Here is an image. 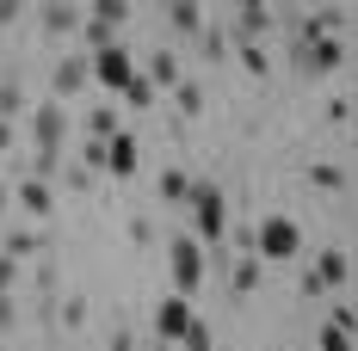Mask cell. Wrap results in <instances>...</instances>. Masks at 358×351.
Here are the masks:
<instances>
[{"label":"cell","mask_w":358,"mask_h":351,"mask_svg":"<svg viewBox=\"0 0 358 351\" xmlns=\"http://www.w3.org/2000/svg\"><path fill=\"white\" fill-rule=\"evenodd\" d=\"M185 210H192V222H198V234H192V241H198V246H222V234H229V204H222V185L192 179Z\"/></svg>","instance_id":"6da1fadb"},{"label":"cell","mask_w":358,"mask_h":351,"mask_svg":"<svg viewBox=\"0 0 358 351\" xmlns=\"http://www.w3.org/2000/svg\"><path fill=\"white\" fill-rule=\"evenodd\" d=\"M296 253H303V228H296L290 216H266V222L253 228V259H259V265H266V259L278 265V259H296Z\"/></svg>","instance_id":"7a4b0ae2"},{"label":"cell","mask_w":358,"mask_h":351,"mask_svg":"<svg viewBox=\"0 0 358 351\" xmlns=\"http://www.w3.org/2000/svg\"><path fill=\"white\" fill-rule=\"evenodd\" d=\"M346 278H352V253H340V246H327L322 259L303 271V296L309 302H322L327 290H346Z\"/></svg>","instance_id":"3957f363"},{"label":"cell","mask_w":358,"mask_h":351,"mask_svg":"<svg viewBox=\"0 0 358 351\" xmlns=\"http://www.w3.org/2000/svg\"><path fill=\"white\" fill-rule=\"evenodd\" d=\"M167 265H173V296H192V290L204 283V246L192 241V234H173Z\"/></svg>","instance_id":"277c9868"},{"label":"cell","mask_w":358,"mask_h":351,"mask_svg":"<svg viewBox=\"0 0 358 351\" xmlns=\"http://www.w3.org/2000/svg\"><path fill=\"white\" fill-rule=\"evenodd\" d=\"M69 105H56V99H43V105L31 111V142L37 154H62V142H69Z\"/></svg>","instance_id":"5b68a950"},{"label":"cell","mask_w":358,"mask_h":351,"mask_svg":"<svg viewBox=\"0 0 358 351\" xmlns=\"http://www.w3.org/2000/svg\"><path fill=\"white\" fill-rule=\"evenodd\" d=\"M87 74H93L99 87H111V93H124V80L136 74V56H130L124 43H111V50H99V56H87Z\"/></svg>","instance_id":"8992f818"},{"label":"cell","mask_w":358,"mask_h":351,"mask_svg":"<svg viewBox=\"0 0 358 351\" xmlns=\"http://www.w3.org/2000/svg\"><path fill=\"white\" fill-rule=\"evenodd\" d=\"M235 19H229V31L222 37H235V43H259V37H272V6L266 0H241V6H229Z\"/></svg>","instance_id":"52a82bcc"},{"label":"cell","mask_w":358,"mask_h":351,"mask_svg":"<svg viewBox=\"0 0 358 351\" xmlns=\"http://www.w3.org/2000/svg\"><path fill=\"white\" fill-rule=\"evenodd\" d=\"M192 320H198V315H192V296H161V308H155V339L173 351L179 339H185Z\"/></svg>","instance_id":"ba28073f"},{"label":"cell","mask_w":358,"mask_h":351,"mask_svg":"<svg viewBox=\"0 0 358 351\" xmlns=\"http://www.w3.org/2000/svg\"><path fill=\"white\" fill-rule=\"evenodd\" d=\"M296 68H303V74L346 68V43H340V37H309V43H296Z\"/></svg>","instance_id":"9c48e42d"},{"label":"cell","mask_w":358,"mask_h":351,"mask_svg":"<svg viewBox=\"0 0 358 351\" xmlns=\"http://www.w3.org/2000/svg\"><path fill=\"white\" fill-rule=\"evenodd\" d=\"M136 167H143V142L130 136V130H117V136L106 142V167H99V173H111V179H136Z\"/></svg>","instance_id":"30bf717a"},{"label":"cell","mask_w":358,"mask_h":351,"mask_svg":"<svg viewBox=\"0 0 358 351\" xmlns=\"http://www.w3.org/2000/svg\"><path fill=\"white\" fill-rule=\"evenodd\" d=\"M346 19H352L346 6H322V13H303L290 31H296V43H309V37H340V31H346Z\"/></svg>","instance_id":"8fae6325"},{"label":"cell","mask_w":358,"mask_h":351,"mask_svg":"<svg viewBox=\"0 0 358 351\" xmlns=\"http://www.w3.org/2000/svg\"><path fill=\"white\" fill-rule=\"evenodd\" d=\"M87 80H93V74H87V56H62V62H56V74H50V93H56V105H62V99H74Z\"/></svg>","instance_id":"7c38bea8"},{"label":"cell","mask_w":358,"mask_h":351,"mask_svg":"<svg viewBox=\"0 0 358 351\" xmlns=\"http://www.w3.org/2000/svg\"><path fill=\"white\" fill-rule=\"evenodd\" d=\"M136 74H143L155 93H173L179 80H185V68H179V56H173V50H155V56H148V68H136Z\"/></svg>","instance_id":"4fadbf2b"},{"label":"cell","mask_w":358,"mask_h":351,"mask_svg":"<svg viewBox=\"0 0 358 351\" xmlns=\"http://www.w3.org/2000/svg\"><path fill=\"white\" fill-rule=\"evenodd\" d=\"M37 19H43V31H50V37H74V31H80V6H69V0L37 6Z\"/></svg>","instance_id":"5bb4252c"},{"label":"cell","mask_w":358,"mask_h":351,"mask_svg":"<svg viewBox=\"0 0 358 351\" xmlns=\"http://www.w3.org/2000/svg\"><path fill=\"white\" fill-rule=\"evenodd\" d=\"M167 25H173V37H198L204 31V6L198 0H173L167 6Z\"/></svg>","instance_id":"9a60e30c"},{"label":"cell","mask_w":358,"mask_h":351,"mask_svg":"<svg viewBox=\"0 0 358 351\" xmlns=\"http://www.w3.org/2000/svg\"><path fill=\"white\" fill-rule=\"evenodd\" d=\"M13 197L25 204V216H50V204H56L50 185H43V179H25V173H19V185H13Z\"/></svg>","instance_id":"2e32d148"},{"label":"cell","mask_w":358,"mask_h":351,"mask_svg":"<svg viewBox=\"0 0 358 351\" xmlns=\"http://www.w3.org/2000/svg\"><path fill=\"white\" fill-rule=\"evenodd\" d=\"M0 253H6V259L19 265V259H31V253H43V241H37V228H25V222H19V228H6V241H0Z\"/></svg>","instance_id":"e0dca14e"},{"label":"cell","mask_w":358,"mask_h":351,"mask_svg":"<svg viewBox=\"0 0 358 351\" xmlns=\"http://www.w3.org/2000/svg\"><path fill=\"white\" fill-rule=\"evenodd\" d=\"M80 43H87V56H99V50H111V43H124V31H111V25H99V19H87V13H80Z\"/></svg>","instance_id":"ac0fdd59"},{"label":"cell","mask_w":358,"mask_h":351,"mask_svg":"<svg viewBox=\"0 0 358 351\" xmlns=\"http://www.w3.org/2000/svg\"><path fill=\"white\" fill-rule=\"evenodd\" d=\"M259 278H266V265H259V259H235V265H229V290H235V296H253V290H259Z\"/></svg>","instance_id":"d6986e66"},{"label":"cell","mask_w":358,"mask_h":351,"mask_svg":"<svg viewBox=\"0 0 358 351\" xmlns=\"http://www.w3.org/2000/svg\"><path fill=\"white\" fill-rule=\"evenodd\" d=\"M80 13H87V19H99V25H111V31H124L136 6H130V0H93V6H80Z\"/></svg>","instance_id":"ffe728a7"},{"label":"cell","mask_w":358,"mask_h":351,"mask_svg":"<svg viewBox=\"0 0 358 351\" xmlns=\"http://www.w3.org/2000/svg\"><path fill=\"white\" fill-rule=\"evenodd\" d=\"M155 185H161V197H167V204H185V197H192V173H185V167H167Z\"/></svg>","instance_id":"44dd1931"},{"label":"cell","mask_w":358,"mask_h":351,"mask_svg":"<svg viewBox=\"0 0 358 351\" xmlns=\"http://www.w3.org/2000/svg\"><path fill=\"white\" fill-rule=\"evenodd\" d=\"M309 185H315V191H346V167H334V160H315V167H309Z\"/></svg>","instance_id":"7402d4cb"},{"label":"cell","mask_w":358,"mask_h":351,"mask_svg":"<svg viewBox=\"0 0 358 351\" xmlns=\"http://www.w3.org/2000/svg\"><path fill=\"white\" fill-rule=\"evenodd\" d=\"M87 130H93V142H111V136H117V130H124V117H117V111H87Z\"/></svg>","instance_id":"603a6c76"},{"label":"cell","mask_w":358,"mask_h":351,"mask_svg":"<svg viewBox=\"0 0 358 351\" xmlns=\"http://www.w3.org/2000/svg\"><path fill=\"white\" fill-rule=\"evenodd\" d=\"M173 351H216V333L204 327V320H192V327H185V339H179Z\"/></svg>","instance_id":"cb8c5ba5"},{"label":"cell","mask_w":358,"mask_h":351,"mask_svg":"<svg viewBox=\"0 0 358 351\" xmlns=\"http://www.w3.org/2000/svg\"><path fill=\"white\" fill-rule=\"evenodd\" d=\"M13 117H25V93L13 80H0V124H13Z\"/></svg>","instance_id":"d4e9b609"},{"label":"cell","mask_w":358,"mask_h":351,"mask_svg":"<svg viewBox=\"0 0 358 351\" xmlns=\"http://www.w3.org/2000/svg\"><path fill=\"white\" fill-rule=\"evenodd\" d=\"M173 99H179V111H185V117H198V111H204V87H198V80H179Z\"/></svg>","instance_id":"484cf974"},{"label":"cell","mask_w":358,"mask_h":351,"mask_svg":"<svg viewBox=\"0 0 358 351\" xmlns=\"http://www.w3.org/2000/svg\"><path fill=\"white\" fill-rule=\"evenodd\" d=\"M124 105H136V111H148V105H155V87H148L143 74H130V80H124Z\"/></svg>","instance_id":"4316f807"},{"label":"cell","mask_w":358,"mask_h":351,"mask_svg":"<svg viewBox=\"0 0 358 351\" xmlns=\"http://www.w3.org/2000/svg\"><path fill=\"white\" fill-rule=\"evenodd\" d=\"M241 68H248L253 80H259V74H272V56H266L259 43H241Z\"/></svg>","instance_id":"83f0119b"},{"label":"cell","mask_w":358,"mask_h":351,"mask_svg":"<svg viewBox=\"0 0 358 351\" xmlns=\"http://www.w3.org/2000/svg\"><path fill=\"white\" fill-rule=\"evenodd\" d=\"M198 43H204V56H216V62L229 56V37L216 31V25H204V31H198Z\"/></svg>","instance_id":"f1b7e54d"},{"label":"cell","mask_w":358,"mask_h":351,"mask_svg":"<svg viewBox=\"0 0 358 351\" xmlns=\"http://www.w3.org/2000/svg\"><path fill=\"white\" fill-rule=\"evenodd\" d=\"M315 345H322V351H352V333H346V327H322Z\"/></svg>","instance_id":"f546056e"},{"label":"cell","mask_w":358,"mask_h":351,"mask_svg":"<svg viewBox=\"0 0 358 351\" xmlns=\"http://www.w3.org/2000/svg\"><path fill=\"white\" fill-rule=\"evenodd\" d=\"M62 327H80V320H87V296H69V302H62Z\"/></svg>","instance_id":"4dcf8cb0"},{"label":"cell","mask_w":358,"mask_h":351,"mask_svg":"<svg viewBox=\"0 0 358 351\" xmlns=\"http://www.w3.org/2000/svg\"><path fill=\"white\" fill-rule=\"evenodd\" d=\"M13 290H19V265L0 253V296H13Z\"/></svg>","instance_id":"1f68e13d"},{"label":"cell","mask_w":358,"mask_h":351,"mask_svg":"<svg viewBox=\"0 0 358 351\" xmlns=\"http://www.w3.org/2000/svg\"><path fill=\"white\" fill-rule=\"evenodd\" d=\"M13 327H19V302H13V296H0V333H13Z\"/></svg>","instance_id":"d6a6232c"},{"label":"cell","mask_w":358,"mask_h":351,"mask_svg":"<svg viewBox=\"0 0 358 351\" xmlns=\"http://www.w3.org/2000/svg\"><path fill=\"white\" fill-rule=\"evenodd\" d=\"M327 124H352V99H327Z\"/></svg>","instance_id":"836d02e7"},{"label":"cell","mask_w":358,"mask_h":351,"mask_svg":"<svg viewBox=\"0 0 358 351\" xmlns=\"http://www.w3.org/2000/svg\"><path fill=\"white\" fill-rule=\"evenodd\" d=\"M111 351H136V333H130V327H124V320H117V327H111Z\"/></svg>","instance_id":"e575fe53"},{"label":"cell","mask_w":358,"mask_h":351,"mask_svg":"<svg viewBox=\"0 0 358 351\" xmlns=\"http://www.w3.org/2000/svg\"><path fill=\"white\" fill-rule=\"evenodd\" d=\"M19 19H25V6H19V0H0V31H6V25H19Z\"/></svg>","instance_id":"d590c367"},{"label":"cell","mask_w":358,"mask_h":351,"mask_svg":"<svg viewBox=\"0 0 358 351\" xmlns=\"http://www.w3.org/2000/svg\"><path fill=\"white\" fill-rule=\"evenodd\" d=\"M130 241H136V246H148V241H155V228H148V216H136V222H130Z\"/></svg>","instance_id":"8d00e7d4"},{"label":"cell","mask_w":358,"mask_h":351,"mask_svg":"<svg viewBox=\"0 0 358 351\" xmlns=\"http://www.w3.org/2000/svg\"><path fill=\"white\" fill-rule=\"evenodd\" d=\"M62 179H69L74 191H87V185H93V173H87V167H62Z\"/></svg>","instance_id":"74e56055"},{"label":"cell","mask_w":358,"mask_h":351,"mask_svg":"<svg viewBox=\"0 0 358 351\" xmlns=\"http://www.w3.org/2000/svg\"><path fill=\"white\" fill-rule=\"evenodd\" d=\"M6 204H13V185H6V179H0V216H6Z\"/></svg>","instance_id":"f35d334b"},{"label":"cell","mask_w":358,"mask_h":351,"mask_svg":"<svg viewBox=\"0 0 358 351\" xmlns=\"http://www.w3.org/2000/svg\"><path fill=\"white\" fill-rule=\"evenodd\" d=\"M161 351H167V345H161Z\"/></svg>","instance_id":"ab89813d"}]
</instances>
